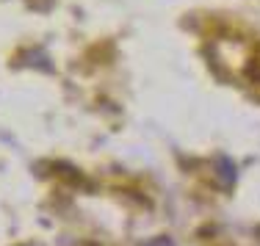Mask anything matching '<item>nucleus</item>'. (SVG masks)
Segmentation results:
<instances>
[{"instance_id": "nucleus-1", "label": "nucleus", "mask_w": 260, "mask_h": 246, "mask_svg": "<svg viewBox=\"0 0 260 246\" xmlns=\"http://www.w3.org/2000/svg\"><path fill=\"white\" fill-rule=\"evenodd\" d=\"M144 246H175V241L166 238V235H158V238H152V241H147Z\"/></svg>"}]
</instances>
